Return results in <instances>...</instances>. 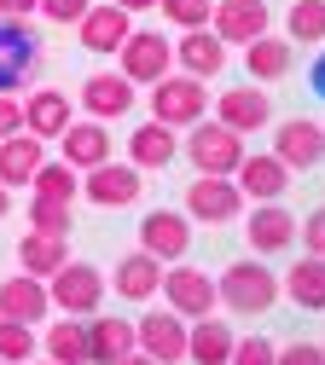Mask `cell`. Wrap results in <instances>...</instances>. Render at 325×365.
I'll return each mask as SVG.
<instances>
[{
    "label": "cell",
    "mask_w": 325,
    "mask_h": 365,
    "mask_svg": "<svg viewBox=\"0 0 325 365\" xmlns=\"http://www.w3.org/2000/svg\"><path fill=\"white\" fill-rule=\"evenodd\" d=\"M157 296H163L180 319H209V313L221 307V296H215V272H204V267H192V261H169Z\"/></svg>",
    "instance_id": "obj_6"
},
{
    "label": "cell",
    "mask_w": 325,
    "mask_h": 365,
    "mask_svg": "<svg viewBox=\"0 0 325 365\" xmlns=\"http://www.w3.org/2000/svg\"><path fill=\"white\" fill-rule=\"evenodd\" d=\"M116 365H157V359H151V354H139V348H134V354H122Z\"/></svg>",
    "instance_id": "obj_44"
},
{
    "label": "cell",
    "mask_w": 325,
    "mask_h": 365,
    "mask_svg": "<svg viewBox=\"0 0 325 365\" xmlns=\"http://www.w3.org/2000/svg\"><path fill=\"white\" fill-rule=\"evenodd\" d=\"M163 18L174 29H209V12H215V0H157Z\"/></svg>",
    "instance_id": "obj_36"
},
{
    "label": "cell",
    "mask_w": 325,
    "mask_h": 365,
    "mask_svg": "<svg viewBox=\"0 0 325 365\" xmlns=\"http://www.w3.org/2000/svg\"><path fill=\"white\" fill-rule=\"evenodd\" d=\"M139 192H146V180H139V168L122 157H105L99 168H81V197L93 203V209H128Z\"/></svg>",
    "instance_id": "obj_8"
},
{
    "label": "cell",
    "mask_w": 325,
    "mask_h": 365,
    "mask_svg": "<svg viewBox=\"0 0 325 365\" xmlns=\"http://www.w3.org/2000/svg\"><path fill=\"white\" fill-rule=\"evenodd\" d=\"M12 215V186H0V220Z\"/></svg>",
    "instance_id": "obj_46"
},
{
    "label": "cell",
    "mask_w": 325,
    "mask_h": 365,
    "mask_svg": "<svg viewBox=\"0 0 325 365\" xmlns=\"http://www.w3.org/2000/svg\"><path fill=\"white\" fill-rule=\"evenodd\" d=\"M70 261V238H53V232H29L18 244V267L29 272V279H53V272Z\"/></svg>",
    "instance_id": "obj_30"
},
{
    "label": "cell",
    "mask_w": 325,
    "mask_h": 365,
    "mask_svg": "<svg viewBox=\"0 0 325 365\" xmlns=\"http://www.w3.org/2000/svg\"><path fill=\"white\" fill-rule=\"evenodd\" d=\"M308 87L325 99V47H314V70H308Z\"/></svg>",
    "instance_id": "obj_42"
},
{
    "label": "cell",
    "mask_w": 325,
    "mask_h": 365,
    "mask_svg": "<svg viewBox=\"0 0 325 365\" xmlns=\"http://www.w3.org/2000/svg\"><path fill=\"white\" fill-rule=\"evenodd\" d=\"M35 6H41V0H6V12H12V18H35Z\"/></svg>",
    "instance_id": "obj_43"
},
{
    "label": "cell",
    "mask_w": 325,
    "mask_h": 365,
    "mask_svg": "<svg viewBox=\"0 0 325 365\" xmlns=\"http://www.w3.org/2000/svg\"><path fill=\"white\" fill-rule=\"evenodd\" d=\"M239 220H244V244H250V255H279V250L296 244V215H291L285 203H250Z\"/></svg>",
    "instance_id": "obj_10"
},
{
    "label": "cell",
    "mask_w": 325,
    "mask_h": 365,
    "mask_svg": "<svg viewBox=\"0 0 325 365\" xmlns=\"http://www.w3.org/2000/svg\"><path fill=\"white\" fill-rule=\"evenodd\" d=\"M215 296H221L226 313L261 319V313H273V302H279V279H273V267H267L261 255H250V261H232L226 272H215Z\"/></svg>",
    "instance_id": "obj_2"
},
{
    "label": "cell",
    "mask_w": 325,
    "mask_h": 365,
    "mask_svg": "<svg viewBox=\"0 0 325 365\" xmlns=\"http://www.w3.org/2000/svg\"><path fill=\"white\" fill-rule=\"evenodd\" d=\"M12 133H24V99L0 93V140H12Z\"/></svg>",
    "instance_id": "obj_41"
},
{
    "label": "cell",
    "mask_w": 325,
    "mask_h": 365,
    "mask_svg": "<svg viewBox=\"0 0 325 365\" xmlns=\"http://www.w3.org/2000/svg\"><path fill=\"white\" fill-rule=\"evenodd\" d=\"M41 365H53V359H41Z\"/></svg>",
    "instance_id": "obj_48"
},
{
    "label": "cell",
    "mask_w": 325,
    "mask_h": 365,
    "mask_svg": "<svg viewBox=\"0 0 325 365\" xmlns=\"http://www.w3.org/2000/svg\"><path fill=\"white\" fill-rule=\"evenodd\" d=\"M279 296L296 302V307H308V313H319L325 307V261L319 255H302L285 279H279Z\"/></svg>",
    "instance_id": "obj_27"
},
{
    "label": "cell",
    "mask_w": 325,
    "mask_h": 365,
    "mask_svg": "<svg viewBox=\"0 0 325 365\" xmlns=\"http://www.w3.org/2000/svg\"><path fill=\"white\" fill-rule=\"evenodd\" d=\"M76 122V105L70 93H59V87H29V99H24V133H35V140H59V133Z\"/></svg>",
    "instance_id": "obj_18"
},
{
    "label": "cell",
    "mask_w": 325,
    "mask_h": 365,
    "mask_svg": "<svg viewBox=\"0 0 325 365\" xmlns=\"http://www.w3.org/2000/svg\"><path fill=\"white\" fill-rule=\"evenodd\" d=\"M209 116L226 122L232 133H261L273 122V99L261 93V87H226V93L209 99Z\"/></svg>",
    "instance_id": "obj_16"
},
{
    "label": "cell",
    "mask_w": 325,
    "mask_h": 365,
    "mask_svg": "<svg viewBox=\"0 0 325 365\" xmlns=\"http://www.w3.org/2000/svg\"><path fill=\"white\" fill-rule=\"evenodd\" d=\"M29 186H35V197H53V203H76V197H81V174H76L70 163H41Z\"/></svg>",
    "instance_id": "obj_33"
},
{
    "label": "cell",
    "mask_w": 325,
    "mask_h": 365,
    "mask_svg": "<svg viewBox=\"0 0 325 365\" xmlns=\"http://www.w3.org/2000/svg\"><path fill=\"white\" fill-rule=\"evenodd\" d=\"M81 105H87V116H93V122H116V116H128V110H134V81H128L122 70H99V76H87Z\"/></svg>",
    "instance_id": "obj_19"
},
{
    "label": "cell",
    "mask_w": 325,
    "mask_h": 365,
    "mask_svg": "<svg viewBox=\"0 0 325 365\" xmlns=\"http://www.w3.org/2000/svg\"><path fill=\"white\" fill-rule=\"evenodd\" d=\"M41 145L46 140H35V133H12V140H0V186H29L35 168L46 163Z\"/></svg>",
    "instance_id": "obj_28"
},
{
    "label": "cell",
    "mask_w": 325,
    "mask_h": 365,
    "mask_svg": "<svg viewBox=\"0 0 325 365\" xmlns=\"http://www.w3.org/2000/svg\"><path fill=\"white\" fill-rule=\"evenodd\" d=\"M273 12H267V0H215V12H209V29L221 35V47H250L256 35H267Z\"/></svg>",
    "instance_id": "obj_12"
},
{
    "label": "cell",
    "mask_w": 325,
    "mask_h": 365,
    "mask_svg": "<svg viewBox=\"0 0 325 365\" xmlns=\"http://www.w3.org/2000/svg\"><path fill=\"white\" fill-rule=\"evenodd\" d=\"M35 359V325L0 319V365H29Z\"/></svg>",
    "instance_id": "obj_35"
},
{
    "label": "cell",
    "mask_w": 325,
    "mask_h": 365,
    "mask_svg": "<svg viewBox=\"0 0 325 365\" xmlns=\"http://www.w3.org/2000/svg\"><path fill=\"white\" fill-rule=\"evenodd\" d=\"M46 359L53 365H87V325L64 313V325H46Z\"/></svg>",
    "instance_id": "obj_31"
},
{
    "label": "cell",
    "mask_w": 325,
    "mask_h": 365,
    "mask_svg": "<svg viewBox=\"0 0 325 365\" xmlns=\"http://www.w3.org/2000/svg\"><path fill=\"white\" fill-rule=\"evenodd\" d=\"M46 296H53L59 313L87 319V313H99V302H105V272L93 267V261H76V255H70L53 279H46Z\"/></svg>",
    "instance_id": "obj_5"
},
{
    "label": "cell",
    "mask_w": 325,
    "mask_h": 365,
    "mask_svg": "<svg viewBox=\"0 0 325 365\" xmlns=\"http://www.w3.org/2000/svg\"><path fill=\"white\" fill-rule=\"evenodd\" d=\"M273 157L285 163L291 174L319 168V163H325V128H319L314 116H291V122H279V133H273Z\"/></svg>",
    "instance_id": "obj_11"
},
{
    "label": "cell",
    "mask_w": 325,
    "mask_h": 365,
    "mask_svg": "<svg viewBox=\"0 0 325 365\" xmlns=\"http://www.w3.org/2000/svg\"><path fill=\"white\" fill-rule=\"evenodd\" d=\"M76 203H53V197H29V226L35 232H53V238H70V226H76V215H70Z\"/></svg>",
    "instance_id": "obj_34"
},
{
    "label": "cell",
    "mask_w": 325,
    "mask_h": 365,
    "mask_svg": "<svg viewBox=\"0 0 325 365\" xmlns=\"http://www.w3.org/2000/svg\"><path fill=\"white\" fill-rule=\"evenodd\" d=\"M186 157H192L198 174H232L244 163V133H232L226 122L204 116V122L186 128Z\"/></svg>",
    "instance_id": "obj_4"
},
{
    "label": "cell",
    "mask_w": 325,
    "mask_h": 365,
    "mask_svg": "<svg viewBox=\"0 0 325 365\" xmlns=\"http://www.w3.org/2000/svg\"><path fill=\"white\" fill-rule=\"evenodd\" d=\"M291 64H296V47L285 35H256L250 47H244V70L256 76V81H279V76H291Z\"/></svg>",
    "instance_id": "obj_29"
},
{
    "label": "cell",
    "mask_w": 325,
    "mask_h": 365,
    "mask_svg": "<svg viewBox=\"0 0 325 365\" xmlns=\"http://www.w3.org/2000/svg\"><path fill=\"white\" fill-rule=\"evenodd\" d=\"M46 313H53V296H46L41 279L18 272V279L0 284V319H18V325H46Z\"/></svg>",
    "instance_id": "obj_22"
},
{
    "label": "cell",
    "mask_w": 325,
    "mask_h": 365,
    "mask_svg": "<svg viewBox=\"0 0 325 365\" xmlns=\"http://www.w3.org/2000/svg\"><path fill=\"white\" fill-rule=\"evenodd\" d=\"M174 58H180L186 76H198V81H209V76L226 70V47H221V35H215V29H180Z\"/></svg>",
    "instance_id": "obj_23"
},
{
    "label": "cell",
    "mask_w": 325,
    "mask_h": 365,
    "mask_svg": "<svg viewBox=\"0 0 325 365\" xmlns=\"http://www.w3.org/2000/svg\"><path fill=\"white\" fill-rule=\"evenodd\" d=\"M122 12H146V6H157V0H116Z\"/></svg>",
    "instance_id": "obj_45"
},
{
    "label": "cell",
    "mask_w": 325,
    "mask_h": 365,
    "mask_svg": "<svg viewBox=\"0 0 325 365\" xmlns=\"http://www.w3.org/2000/svg\"><path fill=\"white\" fill-rule=\"evenodd\" d=\"M174 151H180V133H174V128H163V122H139V128H134V140H128V163H134L139 174L169 168V163H174Z\"/></svg>",
    "instance_id": "obj_25"
},
{
    "label": "cell",
    "mask_w": 325,
    "mask_h": 365,
    "mask_svg": "<svg viewBox=\"0 0 325 365\" xmlns=\"http://www.w3.org/2000/svg\"><path fill=\"white\" fill-rule=\"evenodd\" d=\"M146 99H151V122H163V128L180 133V128H192V122L209 116V99H215V93H209L198 76H186V70L174 76V70H169L163 81H151Z\"/></svg>",
    "instance_id": "obj_3"
},
{
    "label": "cell",
    "mask_w": 325,
    "mask_h": 365,
    "mask_svg": "<svg viewBox=\"0 0 325 365\" xmlns=\"http://www.w3.org/2000/svg\"><path fill=\"white\" fill-rule=\"evenodd\" d=\"M116 58H122V76L134 87H151V81H163L174 70V47H169L163 29H134L122 47H116Z\"/></svg>",
    "instance_id": "obj_9"
},
{
    "label": "cell",
    "mask_w": 325,
    "mask_h": 365,
    "mask_svg": "<svg viewBox=\"0 0 325 365\" xmlns=\"http://www.w3.org/2000/svg\"><path fill=\"white\" fill-rule=\"evenodd\" d=\"M139 250L157 255L163 267L186 261V250H192V220H186L180 209H151L146 220H139Z\"/></svg>",
    "instance_id": "obj_14"
},
{
    "label": "cell",
    "mask_w": 325,
    "mask_h": 365,
    "mask_svg": "<svg viewBox=\"0 0 325 365\" xmlns=\"http://www.w3.org/2000/svg\"><path fill=\"white\" fill-rule=\"evenodd\" d=\"M59 145H64V163H70L76 174H81V168H99V163L116 151L111 128H105V122H93V116H87V122H70V128L59 133Z\"/></svg>",
    "instance_id": "obj_21"
},
{
    "label": "cell",
    "mask_w": 325,
    "mask_h": 365,
    "mask_svg": "<svg viewBox=\"0 0 325 365\" xmlns=\"http://www.w3.org/2000/svg\"><path fill=\"white\" fill-rule=\"evenodd\" d=\"M296 244H302L308 255H319V261H325V203H319L308 220H296Z\"/></svg>",
    "instance_id": "obj_38"
},
{
    "label": "cell",
    "mask_w": 325,
    "mask_h": 365,
    "mask_svg": "<svg viewBox=\"0 0 325 365\" xmlns=\"http://www.w3.org/2000/svg\"><path fill=\"white\" fill-rule=\"evenodd\" d=\"M46 70V47L35 35V18H0V93H29Z\"/></svg>",
    "instance_id": "obj_1"
},
{
    "label": "cell",
    "mask_w": 325,
    "mask_h": 365,
    "mask_svg": "<svg viewBox=\"0 0 325 365\" xmlns=\"http://www.w3.org/2000/svg\"><path fill=\"white\" fill-rule=\"evenodd\" d=\"M87 6H93V0H41L35 12H41L46 24H76V18L87 12Z\"/></svg>",
    "instance_id": "obj_40"
},
{
    "label": "cell",
    "mask_w": 325,
    "mask_h": 365,
    "mask_svg": "<svg viewBox=\"0 0 325 365\" xmlns=\"http://www.w3.org/2000/svg\"><path fill=\"white\" fill-rule=\"evenodd\" d=\"M0 18H6V0H0Z\"/></svg>",
    "instance_id": "obj_47"
},
{
    "label": "cell",
    "mask_w": 325,
    "mask_h": 365,
    "mask_svg": "<svg viewBox=\"0 0 325 365\" xmlns=\"http://www.w3.org/2000/svg\"><path fill=\"white\" fill-rule=\"evenodd\" d=\"M273 342L267 336H239V342H232V354H226V365H273Z\"/></svg>",
    "instance_id": "obj_37"
},
{
    "label": "cell",
    "mask_w": 325,
    "mask_h": 365,
    "mask_svg": "<svg viewBox=\"0 0 325 365\" xmlns=\"http://www.w3.org/2000/svg\"><path fill=\"white\" fill-rule=\"evenodd\" d=\"M134 348L151 354L157 365H180V359H186V325H180V313H174V307H151V313L134 325Z\"/></svg>",
    "instance_id": "obj_13"
},
{
    "label": "cell",
    "mask_w": 325,
    "mask_h": 365,
    "mask_svg": "<svg viewBox=\"0 0 325 365\" xmlns=\"http://www.w3.org/2000/svg\"><path fill=\"white\" fill-rule=\"evenodd\" d=\"M134 12H122L116 0H105V6H87L81 18H76V35H81V47L87 53H116L122 41L134 35V24H128Z\"/></svg>",
    "instance_id": "obj_17"
},
{
    "label": "cell",
    "mask_w": 325,
    "mask_h": 365,
    "mask_svg": "<svg viewBox=\"0 0 325 365\" xmlns=\"http://www.w3.org/2000/svg\"><path fill=\"white\" fill-rule=\"evenodd\" d=\"M122 354H134V325L116 313H99L87 325V365H116Z\"/></svg>",
    "instance_id": "obj_26"
},
{
    "label": "cell",
    "mask_w": 325,
    "mask_h": 365,
    "mask_svg": "<svg viewBox=\"0 0 325 365\" xmlns=\"http://www.w3.org/2000/svg\"><path fill=\"white\" fill-rule=\"evenodd\" d=\"M186 220H204V226H226L244 215V192L232 174H198L192 186H186Z\"/></svg>",
    "instance_id": "obj_7"
},
{
    "label": "cell",
    "mask_w": 325,
    "mask_h": 365,
    "mask_svg": "<svg viewBox=\"0 0 325 365\" xmlns=\"http://www.w3.org/2000/svg\"><path fill=\"white\" fill-rule=\"evenodd\" d=\"M111 290H116L122 302H151V296L163 290V261L146 255V250H128V255L116 261V272H111Z\"/></svg>",
    "instance_id": "obj_20"
},
{
    "label": "cell",
    "mask_w": 325,
    "mask_h": 365,
    "mask_svg": "<svg viewBox=\"0 0 325 365\" xmlns=\"http://www.w3.org/2000/svg\"><path fill=\"white\" fill-rule=\"evenodd\" d=\"M232 342H239V331H232L226 319H215V313L186 325V359H192V365H226Z\"/></svg>",
    "instance_id": "obj_24"
},
{
    "label": "cell",
    "mask_w": 325,
    "mask_h": 365,
    "mask_svg": "<svg viewBox=\"0 0 325 365\" xmlns=\"http://www.w3.org/2000/svg\"><path fill=\"white\" fill-rule=\"evenodd\" d=\"M232 180H239L244 203H279L291 192V168L279 163L273 151H244V163L232 168Z\"/></svg>",
    "instance_id": "obj_15"
},
{
    "label": "cell",
    "mask_w": 325,
    "mask_h": 365,
    "mask_svg": "<svg viewBox=\"0 0 325 365\" xmlns=\"http://www.w3.org/2000/svg\"><path fill=\"white\" fill-rule=\"evenodd\" d=\"M285 41L291 47H325V0H296L285 18Z\"/></svg>",
    "instance_id": "obj_32"
},
{
    "label": "cell",
    "mask_w": 325,
    "mask_h": 365,
    "mask_svg": "<svg viewBox=\"0 0 325 365\" xmlns=\"http://www.w3.org/2000/svg\"><path fill=\"white\" fill-rule=\"evenodd\" d=\"M273 365H325V348L319 342H285L273 354Z\"/></svg>",
    "instance_id": "obj_39"
}]
</instances>
